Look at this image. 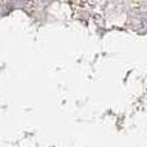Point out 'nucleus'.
<instances>
[]
</instances>
